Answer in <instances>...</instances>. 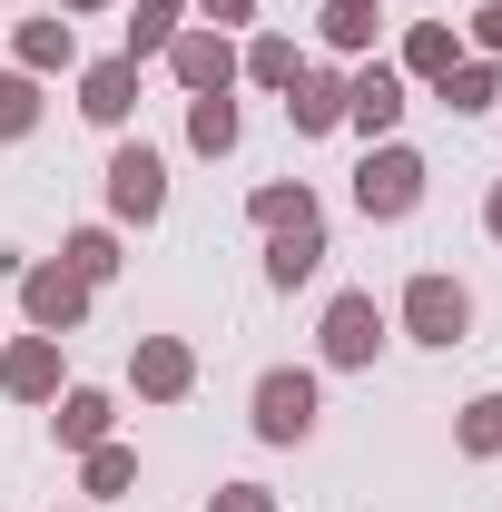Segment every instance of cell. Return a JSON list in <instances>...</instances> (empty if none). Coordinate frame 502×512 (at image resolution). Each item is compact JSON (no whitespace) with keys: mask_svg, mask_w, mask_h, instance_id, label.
<instances>
[{"mask_svg":"<svg viewBox=\"0 0 502 512\" xmlns=\"http://www.w3.org/2000/svg\"><path fill=\"white\" fill-rule=\"evenodd\" d=\"M247 424H256V444H276V453L315 444V424H325V375H315V365H266L256 394H247Z\"/></svg>","mask_w":502,"mask_h":512,"instance_id":"obj_1","label":"cell"},{"mask_svg":"<svg viewBox=\"0 0 502 512\" xmlns=\"http://www.w3.org/2000/svg\"><path fill=\"white\" fill-rule=\"evenodd\" d=\"M434 188V168H424V148H404V138H375L365 158H355V217L365 227H404L414 207Z\"/></svg>","mask_w":502,"mask_h":512,"instance_id":"obj_2","label":"cell"},{"mask_svg":"<svg viewBox=\"0 0 502 512\" xmlns=\"http://www.w3.org/2000/svg\"><path fill=\"white\" fill-rule=\"evenodd\" d=\"M394 325H404L414 345L453 355V345L473 335V286H463L453 266H414V276H404V296H394Z\"/></svg>","mask_w":502,"mask_h":512,"instance_id":"obj_3","label":"cell"},{"mask_svg":"<svg viewBox=\"0 0 502 512\" xmlns=\"http://www.w3.org/2000/svg\"><path fill=\"white\" fill-rule=\"evenodd\" d=\"M384 335H394V316H384L365 286H345V296H325V325H315V365L325 375H365L384 355Z\"/></svg>","mask_w":502,"mask_h":512,"instance_id":"obj_4","label":"cell"},{"mask_svg":"<svg viewBox=\"0 0 502 512\" xmlns=\"http://www.w3.org/2000/svg\"><path fill=\"white\" fill-rule=\"evenodd\" d=\"M99 188H109V227H158L168 217V158L148 138H119L109 168H99Z\"/></svg>","mask_w":502,"mask_h":512,"instance_id":"obj_5","label":"cell"},{"mask_svg":"<svg viewBox=\"0 0 502 512\" xmlns=\"http://www.w3.org/2000/svg\"><path fill=\"white\" fill-rule=\"evenodd\" d=\"M89 296H99V286H79V276H69L60 256H30V266H20V316H30V335H79V325H89Z\"/></svg>","mask_w":502,"mask_h":512,"instance_id":"obj_6","label":"cell"},{"mask_svg":"<svg viewBox=\"0 0 502 512\" xmlns=\"http://www.w3.org/2000/svg\"><path fill=\"white\" fill-rule=\"evenodd\" d=\"M404 109H414V79H404L394 60H355V69H345V128H355L365 148H375V138H394V128H404Z\"/></svg>","mask_w":502,"mask_h":512,"instance_id":"obj_7","label":"cell"},{"mask_svg":"<svg viewBox=\"0 0 502 512\" xmlns=\"http://www.w3.org/2000/svg\"><path fill=\"white\" fill-rule=\"evenodd\" d=\"M168 79H178L188 99H217V89H237V30H207V20H188V30L168 40Z\"/></svg>","mask_w":502,"mask_h":512,"instance_id":"obj_8","label":"cell"},{"mask_svg":"<svg viewBox=\"0 0 502 512\" xmlns=\"http://www.w3.org/2000/svg\"><path fill=\"white\" fill-rule=\"evenodd\" d=\"M128 384H138V404H188L197 394V345L188 335H138L128 345Z\"/></svg>","mask_w":502,"mask_h":512,"instance_id":"obj_9","label":"cell"},{"mask_svg":"<svg viewBox=\"0 0 502 512\" xmlns=\"http://www.w3.org/2000/svg\"><path fill=\"white\" fill-rule=\"evenodd\" d=\"M0 394H10V404H60L69 394L60 335H10V345H0Z\"/></svg>","mask_w":502,"mask_h":512,"instance_id":"obj_10","label":"cell"},{"mask_svg":"<svg viewBox=\"0 0 502 512\" xmlns=\"http://www.w3.org/2000/svg\"><path fill=\"white\" fill-rule=\"evenodd\" d=\"M79 119L119 138L138 119V60H79Z\"/></svg>","mask_w":502,"mask_h":512,"instance_id":"obj_11","label":"cell"},{"mask_svg":"<svg viewBox=\"0 0 502 512\" xmlns=\"http://www.w3.org/2000/svg\"><path fill=\"white\" fill-rule=\"evenodd\" d=\"M10 69H30V79H60V69H79V20H69V10L20 20V30H10Z\"/></svg>","mask_w":502,"mask_h":512,"instance_id":"obj_12","label":"cell"},{"mask_svg":"<svg viewBox=\"0 0 502 512\" xmlns=\"http://www.w3.org/2000/svg\"><path fill=\"white\" fill-rule=\"evenodd\" d=\"M286 128L296 138H335L345 128V69H296V89H286Z\"/></svg>","mask_w":502,"mask_h":512,"instance_id":"obj_13","label":"cell"},{"mask_svg":"<svg viewBox=\"0 0 502 512\" xmlns=\"http://www.w3.org/2000/svg\"><path fill=\"white\" fill-rule=\"evenodd\" d=\"M50 434H60V453H89V444L119 434V404H109L99 384H69L60 404H50Z\"/></svg>","mask_w":502,"mask_h":512,"instance_id":"obj_14","label":"cell"},{"mask_svg":"<svg viewBox=\"0 0 502 512\" xmlns=\"http://www.w3.org/2000/svg\"><path fill=\"white\" fill-rule=\"evenodd\" d=\"M434 99L453 109V119H493L502 109V60H483V50H463V60L434 79Z\"/></svg>","mask_w":502,"mask_h":512,"instance_id":"obj_15","label":"cell"},{"mask_svg":"<svg viewBox=\"0 0 502 512\" xmlns=\"http://www.w3.org/2000/svg\"><path fill=\"white\" fill-rule=\"evenodd\" d=\"M315 276H325V217H315V227H276V237H266V286L296 296Z\"/></svg>","mask_w":502,"mask_h":512,"instance_id":"obj_16","label":"cell"},{"mask_svg":"<svg viewBox=\"0 0 502 512\" xmlns=\"http://www.w3.org/2000/svg\"><path fill=\"white\" fill-rule=\"evenodd\" d=\"M296 69H306V50H296L286 30H247V40H237V79H247V89H276V99H286Z\"/></svg>","mask_w":502,"mask_h":512,"instance_id":"obj_17","label":"cell"},{"mask_svg":"<svg viewBox=\"0 0 502 512\" xmlns=\"http://www.w3.org/2000/svg\"><path fill=\"white\" fill-rule=\"evenodd\" d=\"M375 30H384V0H325L315 10V40L335 60H375Z\"/></svg>","mask_w":502,"mask_h":512,"instance_id":"obj_18","label":"cell"},{"mask_svg":"<svg viewBox=\"0 0 502 512\" xmlns=\"http://www.w3.org/2000/svg\"><path fill=\"white\" fill-rule=\"evenodd\" d=\"M237 138H247V109H237V89H217V99H188V148H197V158H237Z\"/></svg>","mask_w":502,"mask_h":512,"instance_id":"obj_19","label":"cell"},{"mask_svg":"<svg viewBox=\"0 0 502 512\" xmlns=\"http://www.w3.org/2000/svg\"><path fill=\"white\" fill-rule=\"evenodd\" d=\"M315 217H325V207H315L306 178H266V188L247 197V227H256V237H276V227H315Z\"/></svg>","mask_w":502,"mask_h":512,"instance_id":"obj_20","label":"cell"},{"mask_svg":"<svg viewBox=\"0 0 502 512\" xmlns=\"http://www.w3.org/2000/svg\"><path fill=\"white\" fill-rule=\"evenodd\" d=\"M188 20H197L188 0H138V10H128V50H119V60H138V69H148V60H168V40H178Z\"/></svg>","mask_w":502,"mask_h":512,"instance_id":"obj_21","label":"cell"},{"mask_svg":"<svg viewBox=\"0 0 502 512\" xmlns=\"http://www.w3.org/2000/svg\"><path fill=\"white\" fill-rule=\"evenodd\" d=\"M79 493H89V503H119V493H138V453H128L119 434H109V444H89V453H79Z\"/></svg>","mask_w":502,"mask_h":512,"instance_id":"obj_22","label":"cell"},{"mask_svg":"<svg viewBox=\"0 0 502 512\" xmlns=\"http://www.w3.org/2000/svg\"><path fill=\"white\" fill-rule=\"evenodd\" d=\"M60 266L79 276V286H109V276L128 266V256H119V227H69V237H60Z\"/></svg>","mask_w":502,"mask_h":512,"instance_id":"obj_23","label":"cell"},{"mask_svg":"<svg viewBox=\"0 0 502 512\" xmlns=\"http://www.w3.org/2000/svg\"><path fill=\"white\" fill-rule=\"evenodd\" d=\"M463 60V30H453V20H414V30H404V79H443V69Z\"/></svg>","mask_w":502,"mask_h":512,"instance_id":"obj_24","label":"cell"},{"mask_svg":"<svg viewBox=\"0 0 502 512\" xmlns=\"http://www.w3.org/2000/svg\"><path fill=\"white\" fill-rule=\"evenodd\" d=\"M453 453H463V463H493L502 453V394H473V404L453 414Z\"/></svg>","mask_w":502,"mask_h":512,"instance_id":"obj_25","label":"cell"},{"mask_svg":"<svg viewBox=\"0 0 502 512\" xmlns=\"http://www.w3.org/2000/svg\"><path fill=\"white\" fill-rule=\"evenodd\" d=\"M40 109H50L40 79H30V69H0V148H20V138L40 128Z\"/></svg>","mask_w":502,"mask_h":512,"instance_id":"obj_26","label":"cell"},{"mask_svg":"<svg viewBox=\"0 0 502 512\" xmlns=\"http://www.w3.org/2000/svg\"><path fill=\"white\" fill-rule=\"evenodd\" d=\"M207 512H276V493H266V483H217Z\"/></svg>","mask_w":502,"mask_h":512,"instance_id":"obj_27","label":"cell"},{"mask_svg":"<svg viewBox=\"0 0 502 512\" xmlns=\"http://www.w3.org/2000/svg\"><path fill=\"white\" fill-rule=\"evenodd\" d=\"M207 30H256V0H188Z\"/></svg>","mask_w":502,"mask_h":512,"instance_id":"obj_28","label":"cell"},{"mask_svg":"<svg viewBox=\"0 0 502 512\" xmlns=\"http://www.w3.org/2000/svg\"><path fill=\"white\" fill-rule=\"evenodd\" d=\"M463 50H483V60H502V0H483V10H473V30H463Z\"/></svg>","mask_w":502,"mask_h":512,"instance_id":"obj_29","label":"cell"},{"mask_svg":"<svg viewBox=\"0 0 502 512\" xmlns=\"http://www.w3.org/2000/svg\"><path fill=\"white\" fill-rule=\"evenodd\" d=\"M483 237L502 247V178H493V197H483Z\"/></svg>","mask_w":502,"mask_h":512,"instance_id":"obj_30","label":"cell"},{"mask_svg":"<svg viewBox=\"0 0 502 512\" xmlns=\"http://www.w3.org/2000/svg\"><path fill=\"white\" fill-rule=\"evenodd\" d=\"M60 10H69V20H99V10H109V0H60Z\"/></svg>","mask_w":502,"mask_h":512,"instance_id":"obj_31","label":"cell"}]
</instances>
